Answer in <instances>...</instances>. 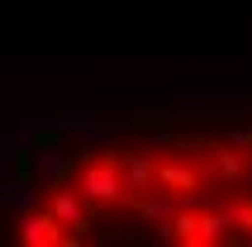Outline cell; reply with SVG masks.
Instances as JSON below:
<instances>
[{
  "instance_id": "3",
  "label": "cell",
  "mask_w": 252,
  "mask_h": 247,
  "mask_svg": "<svg viewBox=\"0 0 252 247\" xmlns=\"http://www.w3.org/2000/svg\"><path fill=\"white\" fill-rule=\"evenodd\" d=\"M48 205H53V214L67 223L71 233H86V228H91V205L81 200V190H76V185H53Z\"/></svg>"
},
{
  "instance_id": "2",
  "label": "cell",
  "mask_w": 252,
  "mask_h": 247,
  "mask_svg": "<svg viewBox=\"0 0 252 247\" xmlns=\"http://www.w3.org/2000/svg\"><path fill=\"white\" fill-rule=\"evenodd\" d=\"M62 228H67V223L53 214V205L29 209L24 219H19V243H29V247H57V243H67Z\"/></svg>"
},
{
  "instance_id": "1",
  "label": "cell",
  "mask_w": 252,
  "mask_h": 247,
  "mask_svg": "<svg viewBox=\"0 0 252 247\" xmlns=\"http://www.w3.org/2000/svg\"><path fill=\"white\" fill-rule=\"evenodd\" d=\"M76 190H81L86 205H124L128 200V181H124V166H119V148H105L95 162H81L76 166Z\"/></svg>"
},
{
  "instance_id": "4",
  "label": "cell",
  "mask_w": 252,
  "mask_h": 247,
  "mask_svg": "<svg viewBox=\"0 0 252 247\" xmlns=\"http://www.w3.org/2000/svg\"><path fill=\"white\" fill-rule=\"evenodd\" d=\"M119 166H124V181H128V195L133 190H153V176H157V152L143 143V148H119Z\"/></svg>"
}]
</instances>
